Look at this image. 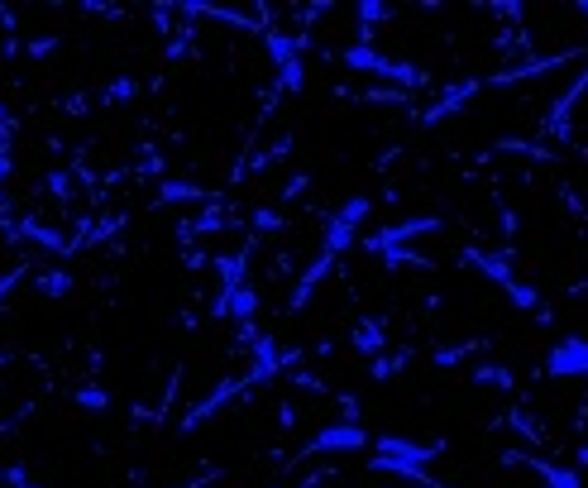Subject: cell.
<instances>
[{
  "mask_svg": "<svg viewBox=\"0 0 588 488\" xmlns=\"http://www.w3.org/2000/svg\"><path fill=\"white\" fill-rule=\"evenodd\" d=\"M588 465V445H579V469Z\"/></svg>",
  "mask_w": 588,
  "mask_h": 488,
  "instance_id": "obj_33",
  "label": "cell"
},
{
  "mask_svg": "<svg viewBox=\"0 0 588 488\" xmlns=\"http://www.w3.org/2000/svg\"><path fill=\"white\" fill-rule=\"evenodd\" d=\"M469 355H474V345H445V350H436V355H431V364H440V369H445V364H464Z\"/></svg>",
  "mask_w": 588,
  "mask_h": 488,
  "instance_id": "obj_29",
  "label": "cell"
},
{
  "mask_svg": "<svg viewBox=\"0 0 588 488\" xmlns=\"http://www.w3.org/2000/svg\"><path fill=\"white\" fill-rule=\"evenodd\" d=\"M58 44H63L58 34H34V39H24V53H29V58H53Z\"/></svg>",
  "mask_w": 588,
  "mask_h": 488,
  "instance_id": "obj_26",
  "label": "cell"
},
{
  "mask_svg": "<svg viewBox=\"0 0 588 488\" xmlns=\"http://www.w3.org/2000/svg\"><path fill=\"white\" fill-rule=\"evenodd\" d=\"M263 44L273 53V67H278V91H302L306 87V67H302V44L287 39L283 29H263Z\"/></svg>",
  "mask_w": 588,
  "mask_h": 488,
  "instance_id": "obj_6",
  "label": "cell"
},
{
  "mask_svg": "<svg viewBox=\"0 0 588 488\" xmlns=\"http://www.w3.org/2000/svg\"><path fill=\"white\" fill-rule=\"evenodd\" d=\"M440 455H445V445L440 441H416V436H397V431H388V436L373 441L369 469H378V474H397V479H412V484L431 488L426 465L440 460Z\"/></svg>",
  "mask_w": 588,
  "mask_h": 488,
  "instance_id": "obj_1",
  "label": "cell"
},
{
  "mask_svg": "<svg viewBox=\"0 0 588 488\" xmlns=\"http://www.w3.org/2000/svg\"><path fill=\"white\" fill-rule=\"evenodd\" d=\"M402 369H407V355H378V359H369V378H378V383L397 378Z\"/></svg>",
  "mask_w": 588,
  "mask_h": 488,
  "instance_id": "obj_24",
  "label": "cell"
},
{
  "mask_svg": "<svg viewBox=\"0 0 588 488\" xmlns=\"http://www.w3.org/2000/svg\"><path fill=\"white\" fill-rule=\"evenodd\" d=\"M369 211H373V197H364V192H354L345 206H335V216L326 221V240H321V249H326L330 259H340L349 244L359 240V230H364V221H369Z\"/></svg>",
  "mask_w": 588,
  "mask_h": 488,
  "instance_id": "obj_4",
  "label": "cell"
},
{
  "mask_svg": "<svg viewBox=\"0 0 588 488\" xmlns=\"http://www.w3.org/2000/svg\"><path fill=\"white\" fill-rule=\"evenodd\" d=\"M39 292H44L48 302H63L67 292H72V273H67V268H48V273H39Z\"/></svg>",
  "mask_w": 588,
  "mask_h": 488,
  "instance_id": "obj_20",
  "label": "cell"
},
{
  "mask_svg": "<svg viewBox=\"0 0 588 488\" xmlns=\"http://www.w3.org/2000/svg\"><path fill=\"white\" fill-rule=\"evenodd\" d=\"M330 268H335V259H330L326 249H321V254H316V264H311L302 278H297V288H292V302H287V311H302L306 302H311V292L321 288V278H326Z\"/></svg>",
  "mask_w": 588,
  "mask_h": 488,
  "instance_id": "obj_12",
  "label": "cell"
},
{
  "mask_svg": "<svg viewBox=\"0 0 588 488\" xmlns=\"http://www.w3.org/2000/svg\"><path fill=\"white\" fill-rule=\"evenodd\" d=\"M249 388H254V378H249V369H244V374H235V378H220L216 388H211V393H206V398H201V402L192 407V412L182 417V431H196L201 422H211V417H216V412L225 407V402H230V398H240V393H249Z\"/></svg>",
  "mask_w": 588,
  "mask_h": 488,
  "instance_id": "obj_9",
  "label": "cell"
},
{
  "mask_svg": "<svg viewBox=\"0 0 588 488\" xmlns=\"http://www.w3.org/2000/svg\"><path fill=\"white\" fill-rule=\"evenodd\" d=\"M158 201H206V192L196 187V182H158Z\"/></svg>",
  "mask_w": 588,
  "mask_h": 488,
  "instance_id": "obj_22",
  "label": "cell"
},
{
  "mask_svg": "<svg viewBox=\"0 0 588 488\" xmlns=\"http://www.w3.org/2000/svg\"><path fill=\"white\" fill-rule=\"evenodd\" d=\"M469 383H474V388H502V393H507V388H512V374H507L502 364H474V369H469Z\"/></svg>",
  "mask_w": 588,
  "mask_h": 488,
  "instance_id": "obj_19",
  "label": "cell"
},
{
  "mask_svg": "<svg viewBox=\"0 0 588 488\" xmlns=\"http://www.w3.org/2000/svg\"><path fill=\"white\" fill-rule=\"evenodd\" d=\"M48 192L58 201L72 197V168H53V173H48Z\"/></svg>",
  "mask_w": 588,
  "mask_h": 488,
  "instance_id": "obj_28",
  "label": "cell"
},
{
  "mask_svg": "<svg viewBox=\"0 0 588 488\" xmlns=\"http://www.w3.org/2000/svg\"><path fill=\"white\" fill-rule=\"evenodd\" d=\"M216 321H235V326H254L259 321V292L254 283H235V288H220L211 302Z\"/></svg>",
  "mask_w": 588,
  "mask_h": 488,
  "instance_id": "obj_8",
  "label": "cell"
},
{
  "mask_svg": "<svg viewBox=\"0 0 588 488\" xmlns=\"http://www.w3.org/2000/svg\"><path fill=\"white\" fill-rule=\"evenodd\" d=\"M469 264L479 268V273H488L498 288H507V283H517V268H512V254H488V249H469L464 254Z\"/></svg>",
  "mask_w": 588,
  "mask_h": 488,
  "instance_id": "obj_13",
  "label": "cell"
},
{
  "mask_svg": "<svg viewBox=\"0 0 588 488\" xmlns=\"http://www.w3.org/2000/svg\"><path fill=\"white\" fill-rule=\"evenodd\" d=\"M278 426H283V431L297 426V407H292V402H278Z\"/></svg>",
  "mask_w": 588,
  "mask_h": 488,
  "instance_id": "obj_32",
  "label": "cell"
},
{
  "mask_svg": "<svg viewBox=\"0 0 588 488\" xmlns=\"http://www.w3.org/2000/svg\"><path fill=\"white\" fill-rule=\"evenodd\" d=\"M364 445H373L369 431L359 422H345V417H340V422H330V426H316L297 460H311V455H354V450H364Z\"/></svg>",
  "mask_w": 588,
  "mask_h": 488,
  "instance_id": "obj_5",
  "label": "cell"
},
{
  "mask_svg": "<svg viewBox=\"0 0 588 488\" xmlns=\"http://www.w3.org/2000/svg\"><path fill=\"white\" fill-rule=\"evenodd\" d=\"M24 278H29V264H15V268H10V273H0V302H5L10 292L20 288Z\"/></svg>",
  "mask_w": 588,
  "mask_h": 488,
  "instance_id": "obj_30",
  "label": "cell"
},
{
  "mask_svg": "<svg viewBox=\"0 0 588 488\" xmlns=\"http://www.w3.org/2000/svg\"><path fill=\"white\" fill-rule=\"evenodd\" d=\"M541 488H545V484H541Z\"/></svg>",
  "mask_w": 588,
  "mask_h": 488,
  "instance_id": "obj_36",
  "label": "cell"
},
{
  "mask_svg": "<svg viewBox=\"0 0 588 488\" xmlns=\"http://www.w3.org/2000/svg\"><path fill=\"white\" fill-rule=\"evenodd\" d=\"M254 230H283V216H278L273 206H259V211H254Z\"/></svg>",
  "mask_w": 588,
  "mask_h": 488,
  "instance_id": "obj_31",
  "label": "cell"
},
{
  "mask_svg": "<svg viewBox=\"0 0 588 488\" xmlns=\"http://www.w3.org/2000/svg\"><path fill=\"white\" fill-rule=\"evenodd\" d=\"M574 10H579V15H584V20H588V0H579V5H574Z\"/></svg>",
  "mask_w": 588,
  "mask_h": 488,
  "instance_id": "obj_34",
  "label": "cell"
},
{
  "mask_svg": "<svg viewBox=\"0 0 588 488\" xmlns=\"http://www.w3.org/2000/svg\"><path fill=\"white\" fill-rule=\"evenodd\" d=\"M440 230H445V221H440V216H412V221L383 225V230H378L364 249H369V254H378V259H388V264H421L416 254H407V240H416V235H440Z\"/></svg>",
  "mask_w": 588,
  "mask_h": 488,
  "instance_id": "obj_3",
  "label": "cell"
},
{
  "mask_svg": "<svg viewBox=\"0 0 588 488\" xmlns=\"http://www.w3.org/2000/svg\"><path fill=\"white\" fill-rule=\"evenodd\" d=\"M139 96V77H110L101 87V106H130Z\"/></svg>",
  "mask_w": 588,
  "mask_h": 488,
  "instance_id": "obj_15",
  "label": "cell"
},
{
  "mask_svg": "<svg viewBox=\"0 0 588 488\" xmlns=\"http://www.w3.org/2000/svg\"><path fill=\"white\" fill-rule=\"evenodd\" d=\"M10 240H29V244H39V249H48V254H72V240H63V230H53L48 221H34V216H24L20 225H0Z\"/></svg>",
  "mask_w": 588,
  "mask_h": 488,
  "instance_id": "obj_10",
  "label": "cell"
},
{
  "mask_svg": "<svg viewBox=\"0 0 588 488\" xmlns=\"http://www.w3.org/2000/svg\"><path fill=\"white\" fill-rule=\"evenodd\" d=\"M77 407H82V412H87V417H101V412H106L110 407V393L106 388H101V383H82V388H77Z\"/></svg>",
  "mask_w": 588,
  "mask_h": 488,
  "instance_id": "obj_21",
  "label": "cell"
},
{
  "mask_svg": "<svg viewBox=\"0 0 588 488\" xmlns=\"http://www.w3.org/2000/svg\"><path fill=\"white\" fill-rule=\"evenodd\" d=\"M479 87H483V82H459V87H445L436 106H426V111L416 115V120H421V125H440V120H450L455 111H464V101H469V96H474Z\"/></svg>",
  "mask_w": 588,
  "mask_h": 488,
  "instance_id": "obj_11",
  "label": "cell"
},
{
  "mask_svg": "<svg viewBox=\"0 0 588 488\" xmlns=\"http://www.w3.org/2000/svg\"><path fill=\"white\" fill-rule=\"evenodd\" d=\"M531 469L541 474V484H545V488H584V484H579V474H574V469H565V465H550V460H531Z\"/></svg>",
  "mask_w": 588,
  "mask_h": 488,
  "instance_id": "obj_16",
  "label": "cell"
},
{
  "mask_svg": "<svg viewBox=\"0 0 588 488\" xmlns=\"http://www.w3.org/2000/svg\"><path fill=\"white\" fill-rule=\"evenodd\" d=\"M0 20H10V10H0Z\"/></svg>",
  "mask_w": 588,
  "mask_h": 488,
  "instance_id": "obj_35",
  "label": "cell"
},
{
  "mask_svg": "<svg viewBox=\"0 0 588 488\" xmlns=\"http://www.w3.org/2000/svg\"><path fill=\"white\" fill-rule=\"evenodd\" d=\"M545 378H588V335H560L541 359Z\"/></svg>",
  "mask_w": 588,
  "mask_h": 488,
  "instance_id": "obj_7",
  "label": "cell"
},
{
  "mask_svg": "<svg viewBox=\"0 0 588 488\" xmlns=\"http://www.w3.org/2000/svg\"><path fill=\"white\" fill-rule=\"evenodd\" d=\"M216 273H220V288H235V283H244V254H220Z\"/></svg>",
  "mask_w": 588,
  "mask_h": 488,
  "instance_id": "obj_23",
  "label": "cell"
},
{
  "mask_svg": "<svg viewBox=\"0 0 588 488\" xmlns=\"http://www.w3.org/2000/svg\"><path fill=\"white\" fill-rule=\"evenodd\" d=\"M225 225H230V221H225V211H220V206H211V211H201L196 221L182 225V240H192V235H220Z\"/></svg>",
  "mask_w": 588,
  "mask_h": 488,
  "instance_id": "obj_17",
  "label": "cell"
},
{
  "mask_svg": "<svg viewBox=\"0 0 588 488\" xmlns=\"http://www.w3.org/2000/svg\"><path fill=\"white\" fill-rule=\"evenodd\" d=\"M10 120H0V197H5V178H10V163H15V139H10Z\"/></svg>",
  "mask_w": 588,
  "mask_h": 488,
  "instance_id": "obj_25",
  "label": "cell"
},
{
  "mask_svg": "<svg viewBox=\"0 0 588 488\" xmlns=\"http://www.w3.org/2000/svg\"><path fill=\"white\" fill-rule=\"evenodd\" d=\"M349 350H359V355H388V331H383V321H359L354 331H349Z\"/></svg>",
  "mask_w": 588,
  "mask_h": 488,
  "instance_id": "obj_14",
  "label": "cell"
},
{
  "mask_svg": "<svg viewBox=\"0 0 588 488\" xmlns=\"http://www.w3.org/2000/svg\"><path fill=\"white\" fill-rule=\"evenodd\" d=\"M507 302H512V307L517 311H526V316H541V292L531 288V283H522V278H517V283H507Z\"/></svg>",
  "mask_w": 588,
  "mask_h": 488,
  "instance_id": "obj_18",
  "label": "cell"
},
{
  "mask_svg": "<svg viewBox=\"0 0 588 488\" xmlns=\"http://www.w3.org/2000/svg\"><path fill=\"white\" fill-rule=\"evenodd\" d=\"M340 63H345L349 72H369V77H383V82H392V91H421L426 82H431L421 67L402 63V58H388V53H378V48H369V44H349L345 53H340Z\"/></svg>",
  "mask_w": 588,
  "mask_h": 488,
  "instance_id": "obj_2",
  "label": "cell"
},
{
  "mask_svg": "<svg viewBox=\"0 0 588 488\" xmlns=\"http://www.w3.org/2000/svg\"><path fill=\"white\" fill-rule=\"evenodd\" d=\"M354 15L364 20V29H373V24H378V20H388L392 10H388V5H383V0H359V5H354Z\"/></svg>",
  "mask_w": 588,
  "mask_h": 488,
  "instance_id": "obj_27",
  "label": "cell"
}]
</instances>
